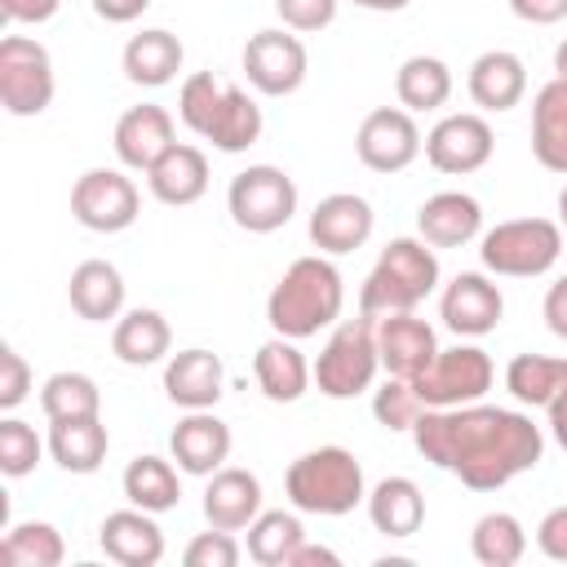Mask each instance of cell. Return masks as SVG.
<instances>
[{"label":"cell","instance_id":"6da1fadb","mask_svg":"<svg viewBox=\"0 0 567 567\" xmlns=\"http://www.w3.org/2000/svg\"><path fill=\"white\" fill-rule=\"evenodd\" d=\"M412 443L434 470L456 474L470 492H496L536 470L545 456V434L527 412L483 399L461 408H425L412 425Z\"/></svg>","mask_w":567,"mask_h":567},{"label":"cell","instance_id":"7a4b0ae2","mask_svg":"<svg viewBox=\"0 0 567 567\" xmlns=\"http://www.w3.org/2000/svg\"><path fill=\"white\" fill-rule=\"evenodd\" d=\"M341 306H346L341 270L323 252H315V257H297L279 275V284L266 297V323L279 337L306 341L319 328H332L341 319Z\"/></svg>","mask_w":567,"mask_h":567},{"label":"cell","instance_id":"3957f363","mask_svg":"<svg viewBox=\"0 0 567 567\" xmlns=\"http://www.w3.org/2000/svg\"><path fill=\"white\" fill-rule=\"evenodd\" d=\"M284 492H288L292 509L319 514V518H341L368 501L359 456L350 447H337V443L301 452L284 474Z\"/></svg>","mask_w":567,"mask_h":567},{"label":"cell","instance_id":"277c9868","mask_svg":"<svg viewBox=\"0 0 567 567\" xmlns=\"http://www.w3.org/2000/svg\"><path fill=\"white\" fill-rule=\"evenodd\" d=\"M439 288V257L434 248L416 235L390 239L377 257V266L368 270L363 288H359V310L381 319V315H399V310H416L430 292Z\"/></svg>","mask_w":567,"mask_h":567},{"label":"cell","instance_id":"5b68a950","mask_svg":"<svg viewBox=\"0 0 567 567\" xmlns=\"http://www.w3.org/2000/svg\"><path fill=\"white\" fill-rule=\"evenodd\" d=\"M381 368V350H377V319L372 315H354V319H337L319 359H315V385L328 399H354L363 390H372Z\"/></svg>","mask_w":567,"mask_h":567},{"label":"cell","instance_id":"8992f818","mask_svg":"<svg viewBox=\"0 0 567 567\" xmlns=\"http://www.w3.org/2000/svg\"><path fill=\"white\" fill-rule=\"evenodd\" d=\"M558 252H563V226L549 217H514L478 235L483 270L505 275V279H536L554 270Z\"/></svg>","mask_w":567,"mask_h":567},{"label":"cell","instance_id":"52a82bcc","mask_svg":"<svg viewBox=\"0 0 567 567\" xmlns=\"http://www.w3.org/2000/svg\"><path fill=\"white\" fill-rule=\"evenodd\" d=\"M226 208H230V221L239 230L270 235V230L292 221V213H297V182L284 168H275V164H248L244 173L230 177Z\"/></svg>","mask_w":567,"mask_h":567},{"label":"cell","instance_id":"ba28073f","mask_svg":"<svg viewBox=\"0 0 567 567\" xmlns=\"http://www.w3.org/2000/svg\"><path fill=\"white\" fill-rule=\"evenodd\" d=\"M53 58L31 35H4L0 40V106L18 120H31L49 111L53 102Z\"/></svg>","mask_w":567,"mask_h":567},{"label":"cell","instance_id":"9c48e42d","mask_svg":"<svg viewBox=\"0 0 567 567\" xmlns=\"http://www.w3.org/2000/svg\"><path fill=\"white\" fill-rule=\"evenodd\" d=\"M492 377H496L492 354L483 346L461 341L452 350H439L434 363L421 377H412V385L425 408H461V403H478L492 390Z\"/></svg>","mask_w":567,"mask_h":567},{"label":"cell","instance_id":"30bf717a","mask_svg":"<svg viewBox=\"0 0 567 567\" xmlns=\"http://www.w3.org/2000/svg\"><path fill=\"white\" fill-rule=\"evenodd\" d=\"M137 213H142V195L133 177H124L120 168H89L71 186V217L84 230L115 235V230H128Z\"/></svg>","mask_w":567,"mask_h":567},{"label":"cell","instance_id":"8fae6325","mask_svg":"<svg viewBox=\"0 0 567 567\" xmlns=\"http://www.w3.org/2000/svg\"><path fill=\"white\" fill-rule=\"evenodd\" d=\"M306 44L292 35V31H279V27H266L257 35H248L244 44V75L257 93L266 97H288L301 89L306 80Z\"/></svg>","mask_w":567,"mask_h":567},{"label":"cell","instance_id":"7c38bea8","mask_svg":"<svg viewBox=\"0 0 567 567\" xmlns=\"http://www.w3.org/2000/svg\"><path fill=\"white\" fill-rule=\"evenodd\" d=\"M354 151H359V164L372 168V173H403L421 151V128L412 120V111L403 106H377L363 115L359 133H354Z\"/></svg>","mask_w":567,"mask_h":567},{"label":"cell","instance_id":"4fadbf2b","mask_svg":"<svg viewBox=\"0 0 567 567\" xmlns=\"http://www.w3.org/2000/svg\"><path fill=\"white\" fill-rule=\"evenodd\" d=\"M496 151V137H492V124L474 111H456V115H443L430 133H425V159L430 168L447 173V177H465V173H478Z\"/></svg>","mask_w":567,"mask_h":567},{"label":"cell","instance_id":"5bb4252c","mask_svg":"<svg viewBox=\"0 0 567 567\" xmlns=\"http://www.w3.org/2000/svg\"><path fill=\"white\" fill-rule=\"evenodd\" d=\"M501 315H505V297L483 270H461L452 284H443L439 319L447 332L474 341V337H487L501 323Z\"/></svg>","mask_w":567,"mask_h":567},{"label":"cell","instance_id":"9a60e30c","mask_svg":"<svg viewBox=\"0 0 567 567\" xmlns=\"http://www.w3.org/2000/svg\"><path fill=\"white\" fill-rule=\"evenodd\" d=\"M372 226H377V213L363 195L354 190H337V195H323L310 213V244L323 252V257H346L354 248H363L372 239Z\"/></svg>","mask_w":567,"mask_h":567},{"label":"cell","instance_id":"2e32d148","mask_svg":"<svg viewBox=\"0 0 567 567\" xmlns=\"http://www.w3.org/2000/svg\"><path fill=\"white\" fill-rule=\"evenodd\" d=\"M168 452L177 461L182 474H195V478H208L226 465L230 456V425L213 412V408H199V412H186L173 434H168Z\"/></svg>","mask_w":567,"mask_h":567},{"label":"cell","instance_id":"e0dca14e","mask_svg":"<svg viewBox=\"0 0 567 567\" xmlns=\"http://www.w3.org/2000/svg\"><path fill=\"white\" fill-rule=\"evenodd\" d=\"M377 350H381V368L390 377H421L434 354H439V337L425 319H416V310H399V315H381L377 319Z\"/></svg>","mask_w":567,"mask_h":567},{"label":"cell","instance_id":"ac0fdd59","mask_svg":"<svg viewBox=\"0 0 567 567\" xmlns=\"http://www.w3.org/2000/svg\"><path fill=\"white\" fill-rule=\"evenodd\" d=\"M97 545L120 567H155L164 558V532H159L155 514L137 509V505L106 514L97 527Z\"/></svg>","mask_w":567,"mask_h":567},{"label":"cell","instance_id":"d6986e66","mask_svg":"<svg viewBox=\"0 0 567 567\" xmlns=\"http://www.w3.org/2000/svg\"><path fill=\"white\" fill-rule=\"evenodd\" d=\"M416 235L430 248H465L483 235V204L465 190H439L416 208Z\"/></svg>","mask_w":567,"mask_h":567},{"label":"cell","instance_id":"ffe728a7","mask_svg":"<svg viewBox=\"0 0 567 567\" xmlns=\"http://www.w3.org/2000/svg\"><path fill=\"white\" fill-rule=\"evenodd\" d=\"M221 385H226V368H221V359L213 350L190 346V350L168 354V363H164V394L182 412L213 408L221 399Z\"/></svg>","mask_w":567,"mask_h":567},{"label":"cell","instance_id":"44dd1931","mask_svg":"<svg viewBox=\"0 0 567 567\" xmlns=\"http://www.w3.org/2000/svg\"><path fill=\"white\" fill-rule=\"evenodd\" d=\"M173 115L155 102H142V106H128L120 120H115V155L124 168L133 173H146L168 146H173Z\"/></svg>","mask_w":567,"mask_h":567},{"label":"cell","instance_id":"7402d4cb","mask_svg":"<svg viewBox=\"0 0 567 567\" xmlns=\"http://www.w3.org/2000/svg\"><path fill=\"white\" fill-rule=\"evenodd\" d=\"M261 514V478L239 465H221L204 487V518L221 532H244Z\"/></svg>","mask_w":567,"mask_h":567},{"label":"cell","instance_id":"603a6c76","mask_svg":"<svg viewBox=\"0 0 567 567\" xmlns=\"http://www.w3.org/2000/svg\"><path fill=\"white\" fill-rule=\"evenodd\" d=\"M146 186L159 204L168 208H186L195 199H204L208 190V155L190 142H173L151 168H146Z\"/></svg>","mask_w":567,"mask_h":567},{"label":"cell","instance_id":"cb8c5ba5","mask_svg":"<svg viewBox=\"0 0 567 567\" xmlns=\"http://www.w3.org/2000/svg\"><path fill=\"white\" fill-rule=\"evenodd\" d=\"M465 89L474 97V106L483 111H514L527 93V66L518 53L509 49H487L470 62V75H465Z\"/></svg>","mask_w":567,"mask_h":567},{"label":"cell","instance_id":"d4e9b609","mask_svg":"<svg viewBox=\"0 0 567 567\" xmlns=\"http://www.w3.org/2000/svg\"><path fill=\"white\" fill-rule=\"evenodd\" d=\"M252 377H257V390H261L270 403H297V399L310 390V381H315V372H310L306 354L297 350V341H292V337H279V332L257 346V354H252Z\"/></svg>","mask_w":567,"mask_h":567},{"label":"cell","instance_id":"484cf974","mask_svg":"<svg viewBox=\"0 0 567 567\" xmlns=\"http://www.w3.org/2000/svg\"><path fill=\"white\" fill-rule=\"evenodd\" d=\"M532 155L549 173H567V80L554 75L532 97Z\"/></svg>","mask_w":567,"mask_h":567},{"label":"cell","instance_id":"4316f807","mask_svg":"<svg viewBox=\"0 0 567 567\" xmlns=\"http://www.w3.org/2000/svg\"><path fill=\"white\" fill-rule=\"evenodd\" d=\"M66 301L80 319L89 323H106V319H120L124 310V275L102 261V257H89L71 270V284H66Z\"/></svg>","mask_w":567,"mask_h":567},{"label":"cell","instance_id":"83f0119b","mask_svg":"<svg viewBox=\"0 0 567 567\" xmlns=\"http://www.w3.org/2000/svg\"><path fill=\"white\" fill-rule=\"evenodd\" d=\"M363 505H368L372 527H377L381 536H390V540H408V536L421 532V523H425V496H421V487H416L412 478H403V474L381 478V483L368 492Z\"/></svg>","mask_w":567,"mask_h":567},{"label":"cell","instance_id":"f1b7e54d","mask_svg":"<svg viewBox=\"0 0 567 567\" xmlns=\"http://www.w3.org/2000/svg\"><path fill=\"white\" fill-rule=\"evenodd\" d=\"M182 58H186V49H182V40L173 35V31H164V27H151V31H137L128 44H124V75L133 80V84H142V89H164L177 71H182Z\"/></svg>","mask_w":567,"mask_h":567},{"label":"cell","instance_id":"f546056e","mask_svg":"<svg viewBox=\"0 0 567 567\" xmlns=\"http://www.w3.org/2000/svg\"><path fill=\"white\" fill-rule=\"evenodd\" d=\"M111 447V434L102 416H75V421H49V456L66 474H93L102 470Z\"/></svg>","mask_w":567,"mask_h":567},{"label":"cell","instance_id":"4dcf8cb0","mask_svg":"<svg viewBox=\"0 0 567 567\" xmlns=\"http://www.w3.org/2000/svg\"><path fill=\"white\" fill-rule=\"evenodd\" d=\"M505 390L523 408H554L567 399V359L554 354H514L505 368Z\"/></svg>","mask_w":567,"mask_h":567},{"label":"cell","instance_id":"1f68e13d","mask_svg":"<svg viewBox=\"0 0 567 567\" xmlns=\"http://www.w3.org/2000/svg\"><path fill=\"white\" fill-rule=\"evenodd\" d=\"M168 346H173V328H168V319L159 310H142L137 306V310H128V315L115 319L111 350H115L120 363L151 368V363H159L168 354Z\"/></svg>","mask_w":567,"mask_h":567},{"label":"cell","instance_id":"d6a6232c","mask_svg":"<svg viewBox=\"0 0 567 567\" xmlns=\"http://www.w3.org/2000/svg\"><path fill=\"white\" fill-rule=\"evenodd\" d=\"M128 505L137 509H151V514H164V509H177L182 501V478H177V465L164 461V456H133L124 465V478H120Z\"/></svg>","mask_w":567,"mask_h":567},{"label":"cell","instance_id":"836d02e7","mask_svg":"<svg viewBox=\"0 0 567 567\" xmlns=\"http://www.w3.org/2000/svg\"><path fill=\"white\" fill-rule=\"evenodd\" d=\"M261 128H266L261 106L239 84H226V97H221V106H217L204 142H213L221 155H239V151H248V146L261 142Z\"/></svg>","mask_w":567,"mask_h":567},{"label":"cell","instance_id":"e575fe53","mask_svg":"<svg viewBox=\"0 0 567 567\" xmlns=\"http://www.w3.org/2000/svg\"><path fill=\"white\" fill-rule=\"evenodd\" d=\"M394 93H399V106L403 111H439L447 106L452 97V71L443 58L434 53H416L399 66L394 75Z\"/></svg>","mask_w":567,"mask_h":567},{"label":"cell","instance_id":"d590c367","mask_svg":"<svg viewBox=\"0 0 567 567\" xmlns=\"http://www.w3.org/2000/svg\"><path fill=\"white\" fill-rule=\"evenodd\" d=\"M301 540H306V527L292 509H261L248 523V558L261 567H288Z\"/></svg>","mask_w":567,"mask_h":567},{"label":"cell","instance_id":"8d00e7d4","mask_svg":"<svg viewBox=\"0 0 567 567\" xmlns=\"http://www.w3.org/2000/svg\"><path fill=\"white\" fill-rule=\"evenodd\" d=\"M470 554L483 563V567H514L523 554H527V532L514 514L505 509H492L474 523L470 532Z\"/></svg>","mask_w":567,"mask_h":567},{"label":"cell","instance_id":"74e56055","mask_svg":"<svg viewBox=\"0 0 567 567\" xmlns=\"http://www.w3.org/2000/svg\"><path fill=\"white\" fill-rule=\"evenodd\" d=\"M40 408L49 421H75V416H102V390L89 372H53L40 385Z\"/></svg>","mask_w":567,"mask_h":567},{"label":"cell","instance_id":"f35d334b","mask_svg":"<svg viewBox=\"0 0 567 567\" xmlns=\"http://www.w3.org/2000/svg\"><path fill=\"white\" fill-rule=\"evenodd\" d=\"M0 558L9 567H58L66 558V545H62V532L53 523H13L0 540Z\"/></svg>","mask_w":567,"mask_h":567},{"label":"cell","instance_id":"ab89813d","mask_svg":"<svg viewBox=\"0 0 567 567\" xmlns=\"http://www.w3.org/2000/svg\"><path fill=\"white\" fill-rule=\"evenodd\" d=\"M221 97H226V84H221L213 71L186 75V80H182V93H177V115H182V124H186L195 137H204L208 124H213V115H217V106H221Z\"/></svg>","mask_w":567,"mask_h":567},{"label":"cell","instance_id":"60d3db41","mask_svg":"<svg viewBox=\"0 0 567 567\" xmlns=\"http://www.w3.org/2000/svg\"><path fill=\"white\" fill-rule=\"evenodd\" d=\"M421 412H425V403H421V394H416V385L408 377H390L385 385L372 390V416L385 430H408L412 434V425H416Z\"/></svg>","mask_w":567,"mask_h":567},{"label":"cell","instance_id":"b9f144b4","mask_svg":"<svg viewBox=\"0 0 567 567\" xmlns=\"http://www.w3.org/2000/svg\"><path fill=\"white\" fill-rule=\"evenodd\" d=\"M40 452H44V443H40V434L27 421H18V416H4L0 421V470L9 478L31 474L40 465Z\"/></svg>","mask_w":567,"mask_h":567},{"label":"cell","instance_id":"7bdbcfd3","mask_svg":"<svg viewBox=\"0 0 567 567\" xmlns=\"http://www.w3.org/2000/svg\"><path fill=\"white\" fill-rule=\"evenodd\" d=\"M239 558H244V549H239L235 532H221V527L199 532V536L182 549V563H186V567H235Z\"/></svg>","mask_w":567,"mask_h":567},{"label":"cell","instance_id":"ee69618b","mask_svg":"<svg viewBox=\"0 0 567 567\" xmlns=\"http://www.w3.org/2000/svg\"><path fill=\"white\" fill-rule=\"evenodd\" d=\"M341 0H275V13L284 18L288 31H323L332 27Z\"/></svg>","mask_w":567,"mask_h":567},{"label":"cell","instance_id":"f6af8a7d","mask_svg":"<svg viewBox=\"0 0 567 567\" xmlns=\"http://www.w3.org/2000/svg\"><path fill=\"white\" fill-rule=\"evenodd\" d=\"M27 394H31V368L13 346H4L0 350V408L13 412Z\"/></svg>","mask_w":567,"mask_h":567},{"label":"cell","instance_id":"bcb514c9","mask_svg":"<svg viewBox=\"0 0 567 567\" xmlns=\"http://www.w3.org/2000/svg\"><path fill=\"white\" fill-rule=\"evenodd\" d=\"M536 545H540V554H545V558L567 563V505L549 509V514L536 523Z\"/></svg>","mask_w":567,"mask_h":567},{"label":"cell","instance_id":"7dc6e473","mask_svg":"<svg viewBox=\"0 0 567 567\" xmlns=\"http://www.w3.org/2000/svg\"><path fill=\"white\" fill-rule=\"evenodd\" d=\"M509 9L532 27H554L567 18V0H509Z\"/></svg>","mask_w":567,"mask_h":567},{"label":"cell","instance_id":"c3c4849f","mask_svg":"<svg viewBox=\"0 0 567 567\" xmlns=\"http://www.w3.org/2000/svg\"><path fill=\"white\" fill-rule=\"evenodd\" d=\"M62 0H0V13L4 22H22V27H35V22H49L58 13Z\"/></svg>","mask_w":567,"mask_h":567},{"label":"cell","instance_id":"681fc988","mask_svg":"<svg viewBox=\"0 0 567 567\" xmlns=\"http://www.w3.org/2000/svg\"><path fill=\"white\" fill-rule=\"evenodd\" d=\"M545 328L554 332V337H563L567 341V275H558L554 284H549V292H545Z\"/></svg>","mask_w":567,"mask_h":567},{"label":"cell","instance_id":"f907efd6","mask_svg":"<svg viewBox=\"0 0 567 567\" xmlns=\"http://www.w3.org/2000/svg\"><path fill=\"white\" fill-rule=\"evenodd\" d=\"M151 9V0H93V13L106 22H133Z\"/></svg>","mask_w":567,"mask_h":567},{"label":"cell","instance_id":"816d5d0a","mask_svg":"<svg viewBox=\"0 0 567 567\" xmlns=\"http://www.w3.org/2000/svg\"><path fill=\"white\" fill-rule=\"evenodd\" d=\"M315 563H328V567H337L341 558H337L328 545H306V540H301V545H297V554L288 558V567H315Z\"/></svg>","mask_w":567,"mask_h":567},{"label":"cell","instance_id":"f5cc1de1","mask_svg":"<svg viewBox=\"0 0 567 567\" xmlns=\"http://www.w3.org/2000/svg\"><path fill=\"white\" fill-rule=\"evenodd\" d=\"M549 430H554V439H558V447L567 452V399L549 408Z\"/></svg>","mask_w":567,"mask_h":567},{"label":"cell","instance_id":"db71d44e","mask_svg":"<svg viewBox=\"0 0 567 567\" xmlns=\"http://www.w3.org/2000/svg\"><path fill=\"white\" fill-rule=\"evenodd\" d=\"M350 4H359V9H372V13H399V9H408L412 0H350Z\"/></svg>","mask_w":567,"mask_h":567},{"label":"cell","instance_id":"11a10c76","mask_svg":"<svg viewBox=\"0 0 567 567\" xmlns=\"http://www.w3.org/2000/svg\"><path fill=\"white\" fill-rule=\"evenodd\" d=\"M554 75H563V80H567V40L554 49Z\"/></svg>","mask_w":567,"mask_h":567},{"label":"cell","instance_id":"9f6ffc18","mask_svg":"<svg viewBox=\"0 0 567 567\" xmlns=\"http://www.w3.org/2000/svg\"><path fill=\"white\" fill-rule=\"evenodd\" d=\"M558 226H563V230H567V186H563V190H558Z\"/></svg>","mask_w":567,"mask_h":567}]
</instances>
